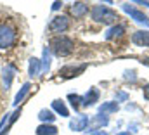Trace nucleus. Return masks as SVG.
Here are the masks:
<instances>
[{"label": "nucleus", "instance_id": "1", "mask_svg": "<svg viewBox=\"0 0 149 135\" xmlns=\"http://www.w3.org/2000/svg\"><path fill=\"white\" fill-rule=\"evenodd\" d=\"M49 50H52L56 56L59 57H64V56H70L74 50V42L71 38L61 35V36H54L49 43Z\"/></svg>", "mask_w": 149, "mask_h": 135}, {"label": "nucleus", "instance_id": "2", "mask_svg": "<svg viewBox=\"0 0 149 135\" xmlns=\"http://www.w3.org/2000/svg\"><path fill=\"white\" fill-rule=\"evenodd\" d=\"M92 19L97 21V23H104V24H111L118 19V14L111 10L109 7H104V5H94L92 9Z\"/></svg>", "mask_w": 149, "mask_h": 135}, {"label": "nucleus", "instance_id": "3", "mask_svg": "<svg viewBox=\"0 0 149 135\" xmlns=\"http://www.w3.org/2000/svg\"><path fill=\"white\" fill-rule=\"evenodd\" d=\"M16 42V31L9 24H0V49H9Z\"/></svg>", "mask_w": 149, "mask_h": 135}, {"label": "nucleus", "instance_id": "4", "mask_svg": "<svg viewBox=\"0 0 149 135\" xmlns=\"http://www.w3.org/2000/svg\"><path fill=\"white\" fill-rule=\"evenodd\" d=\"M121 7H123V10H125L132 19H135V21H137V23H141V24H146V26L149 28V17L144 14V12H141L139 9H135V7H134V5H130V3H123Z\"/></svg>", "mask_w": 149, "mask_h": 135}, {"label": "nucleus", "instance_id": "5", "mask_svg": "<svg viewBox=\"0 0 149 135\" xmlns=\"http://www.w3.org/2000/svg\"><path fill=\"white\" fill-rule=\"evenodd\" d=\"M68 28H70V19L64 17V16L54 17V19L50 21V24H49V30H50L52 33H64Z\"/></svg>", "mask_w": 149, "mask_h": 135}, {"label": "nucleus", "instance_id": "6", "mask_svg": "<svg viewBox=\"0 0 149 135\" xmlns=\"http://www.w3.org/2000/svg\"><path fill=\"white\" fill-rule=\"evenodd\" d=\"M85 69H87V64H78V66H64L63 69H59V74H61L63 78H73V76L81 74Z\"/></svg>", "mask_w": 149, "mask_h": 135}, {"label": "nucleus", "instance_id": "7", "mask_svg": "<svg viewBox=\"0 0 149 135\" xmlns=\"http://www.w3.org/2000/svg\"><path fill=\"white\" fill-rule=\"evenodd\" d=\"M87 127H88V116H85V114H78V116H74L73 120L70 121V128L73 132H81Z\"/></svg>", "mask_w": 149, "mask_h": 135}, {"label": "nucleus", "instance_id": "8", "mask_svg": "<svg viewBox=\"0 0 149 135\" xmlns=\"http://www.w3.org/2000/svg\"><path fill=\"white\" fill-rule=\"evenodd\" d=\"M97 101H99V90H97L95 87H92V88H88V92L83 95V107L94 106Z\"/></svg>", "mask_w": 149, "mask_h": 135}, {"label": "nucleus", "instance_id": "9", "mask_svg": "<svg viewBox=\"0 0 149 135\" xmlns=\"http://www.w3.org/2000/svg\"><path fill=\"white\" fill-rule=\"evenodd\" d=\"M132 42L139 47H149V31H135L132 35Z\"/></svg>", "mask_w": 149, "mask_h": 135}, {"label": "nucleus", "instance_id": "10", "mask_svg": "<svg viewBox=\"0 0 149 135\" xmlns=\"http://www.w3.org/2000/svg\"><path fill=\"white\" fill-rule=\"evenodd\" d=\"M108 123H109V120H108V116H104V114H102V116L99 114V116H94L92 120H88V127H90V130H95V132H97L99 128L106 127Z\"/></svg>", "mask_w": 149, "mask_h": 135}, {"label": "nucleus", "instance_id": "11", "mask_svg": "<svg viewBox=\"0 0 149 135\" xmlns=\"http://www.w3.org/2000/svg\"><path fill=\"white\" fill-rule=\"evenodd\" d=\"M87 12H88V5L83 3V2H74L71 5V14L74 17H83Z\"/></svg>", "mask_w": 149, "mask_h": 135}, {"label": "nucleus", "instance_id": "12", "mask_svg": "<svg viewBox=\"0 0 149 135\" xmlns=\"http://www.w3.org/2000/svg\"><path fill=\"white\" fill-rule=\"evenodd\" d=\"M40 71H42V61L37 59V57H31L30 59V68H28L30 76L31 78H37L38 74H40Z\"/></svg>", "mask_w": 149, "mask_h": 135}, {"label": "nucleus", "instance_id": "13", "mask_svg": "<svg viewBox=\"0 0 149 135\" xmlns=\"http://www.w3.org/2000/svg\"><path fill=\"white\" fill-rule=\"evenodd\" d=\"M120 107H118V104L116 102H104V104H101L99 106V113L101 114H111V113H116Z\"/></svg>", "mask_w": 149, "mask_h": 135}, {"label": "nucleus", "instance_id": "14", "mask_svg": "<svg viewBox=\"0 0 149 135\" xmlns=\"http://www.w3.org/2000/svg\"><path fill=\"white\" fill-rule=\"evenodd\" d=\"M123 33H125V28H123L121 24H118V26H113V28H109V30L106 31V40L118 38V36H121Z\"/></svg>", "mask_w": 149, "mask_h": 135}, {"label": "nucleus", "instance_id": "15", "mask_svg": "<svg viewBox=\"0 0 149 135\" xmlns=\"http://www.w3.org/2000/svg\"><path fill=\"white\" fill-rule=\"evenodd\" d=\"M52 109L57 113V114H61V116H70V111H68V107H66V104L63 101H54L52 102Z\"/></svg>", "mask_w": 149, "mask_h": 135}, {"label": "nucleus", "instance_id": "16", "mask_svg": "<svg viewBox=\"0 0 149 135\" xmlns=\"http://www.w3.org/2000/svg\"><path fill=\"white\" fill-rule=\"evenodd\" d=\"M56 134H57V128L54 125L43 123V125H40L37 128V135H56Z\"/></svg>", "mask_w": 149, "mask_h": 135}, {"label": "nucleus", "instance_id": "17", "mask_svg": "<svg viewBox=\"0 0 149 135\" xmlns=\"http://www.w3.org/2000/svg\"><path fill=\"white\" fill-rule=\"evenodd\" d=\"M30 88H31V85H30V83H24V85L21 87V90L17 92V95H16V99H14V106H19V102H23V99L28 95Z\"/></svg>", "mask_w": 149, "mask_h": 135}, {"label": "nucleus", "instance_id": "18", "mask_svg": "<svg viewBox=\"0 0 149 135\" xmlns=\"http://www.w3.org/2000/svg\"><path fill=\"white\" fill-rule=\"evenodd\" d=\"M12 76H14V68H12V66H5V68H3V83H5V88H9V87H10Z\"/></svg>", "mask_w": 149, "mask_h": 135}, {"label": "nucleus", "instance_id": "19", "mask_svg": "<svg viewBox=\"0 0 149 135\" xmlns=\"http://www.w3.org/2000/svg\"><path fill=\"white\" fill-rule=\"evenodd\" d=\"M68 101L71 102V106L74 107V111H78L80 107H83V97L76 95V94H70L68 95Z\"/></svg>", "mask_w": 149, "mask_h": 135}, {"label": "nucleus", "instance_id": "20", "mask_svg": "<svg viewBox=\"0 0 149 135\" xmlns=\"http://www.w3.org/2000/svg\"><path fill=\"white\" fill-rule=\"evenodd\" d=\"M19 114H21V107H19V109H17L16 113H12V114H10V118H9V123H7L5 130H2V132H0V135H7V134H9V128H10V127L14 125V121H16V120L19 118Z\"/></svg>", "mask_w": 149, "mask_h": 135}, {"label": "nucleus", "instance_id": "21", "mask_svg": "<svg viewBox=\"0 0 149 135\" xmlns=\"http://www.w3.org/2000/svg\"><path fill=\"white\" fill-rule=\"evenodd\" d=\"M38 118L42 120V121H54L56 120V116H54V113L52 111H49V109H42L40 113H38Z\"/></svg>", "mask_w": 149, "mask_h": 135}, {"label": "nucleus", "instance_id": "22", "mask_svg": "<svg viewBox=\"0 0 149 135\" xmlns=\"http://www.w3.org/2000/svg\"><path fill=\"white\" fill-rule=\"evenodd\" d=\"M49 68H50V50H49V47H47V49H43V61H42V69H43V71H49Z\"/></svg>", "mask_w": 149, "mask_h": 135}, {"label": "nucleus", "instance_id": "23", "mask_svg": "<svg viewBox=\"0 0 149 135\" xmlns=\"http://www.w3.org/2000/svg\"><path fill=\"white\" fill-rule=\"evenodd\" d=\"M125 78H130V80H135V71H125Z\"/></svg>", "mask_w": 149, "mask_h": 135}, {"label": "nucleus", "instance_id": "24", "mask_svg": "<svg viewBox=\"0 0 149 135\" xmlns=\"http://www.w3.org/2000/svg\"><path fill=\"white\" fill-rule=\"evenodd\" d=\"M142 94H144V99H146V101H149V85H146V87H144Z\"/></svg>", "mask_w": 149, "mask_h": 135}, {"label": "nucleus", "instance_id": "25", "mask_svg": "<svg viewBox=\"0 0 149 135\" xmlns=\"http://www.w3.org/2000/svg\"><path fill=\"white\" fill-rule=\"evenodd\" d=\"M61 7H63L61 2H54V3H52V10H57V9H61Z\"/></svg>", "mask_w": 149, "mask_h": 135}, {"label": "nucleus", "instance_id": "26", "mask_svg": "<svg viewBox=\"0 0 149 135\" xmlns=\"http://www.w3.org/2000/svg\"><path fill=\"white\" fill-rule=\"evenodd\" d=\"M118 99H121V101H125V99H127V94H123V92H120V94H118Z\"/></svg>", "mask_w": 149, "mask_h": 135}, {"label": "nucleus", "instance_id": "27", "mask_svg": "<svg viewBox=\"0 0 149 135\" xmlns=\"http://www.w3.org/2000/svg\"><path fill=\"white\" fill-rule=\"evenodd\" d=\"M92 135H108V134L102 132V130H97V132H92Z\"/></svg>", "mask_w": 149, "mask_h": 135}, {"label": "nucleus", "instance_id": "28", "mask_svg": "<svg viewBox=\"0 0 149 135\" xmlns=\"http://www.w3.org/2000/svg\"><path fill=\"white\" fill-rule=\"evenodd\" d=\"M141 63H142V64H144V66H149V57H146V59H142V61H141Z\"/></svg>", "mask_w": 149, "mask_h": 135}, {"label": "nucleus", "instance_id": "29", "mask_svg": "<svg viewBox=\"0 0 149 135\" xmlns=\"http://www.w3.org/2000/svg\"><path fill=\"white\" fill-rule=\"evenodd\" d=\"M118 135H130V132H121V134H118Z\"/></svg>", "mask_w": 149, "mask_h": 135}]
</instances>
